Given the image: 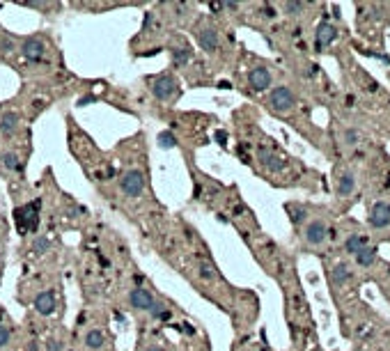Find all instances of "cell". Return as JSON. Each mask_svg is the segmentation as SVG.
<instances>
[{"label":"cell","instance_id":"cell-1","mask_svg":"<svg viewBox=\"0 0 390 351\" xmlns=\"http://www.w3.org/2000/svg\"><path fill=\"white\" fill-rule=\"evenodd\" d=\"M69 264L76 271L83 308H110L122 283L138 271L122 234L97 218L81 234V244L71 250Z\"/></svg>","mask_w":390,"mask_h":351},{"label":"cell","instance_id":"cell-2","mask_svg":"<svg viewBox=\"0 0 390 351\" xmlns=\"http://www.w3.org/2000/svg\"><path fill=\"white\" fill-rule=\"evenodd\" d=\"M115 163V177L110 186L101 193L103 202L113 211L122 214L138 230L147 227L163 214V207L152 186L150 145L142 128L122 138L110 150Z\"/></svg>","mask_w":390,"mask_h":351},{"label":"cell","instance_id":"cell-3","mask_svg":"<svg viewBox=\"0 0 390 351\" xmlns=\"http://www.w3.org/2000/svg\"><path fill=\"white\" fill-rule=\"evenodd\" d=\"M110 310L129 315L136 328L177 324V315H179L175 301L163 296L159 287L140 269L122 283V287L113 296Z\"/></svg>","mask_w":390,"mask_h":351},{"label":"cell","instance_id":"cell-4","mask_svg":"<svg viewBox=\"0 0 390 351\" xmlns=\"http://www.w3.org/2000/svg\"><path fill=\"white\" fill-rule=\"evenodd\" d=\"M62 266L23 271L16 280L14 299L26 312L46 321H65L67 317V289Z\"/></svg>","mask_w":390,"mask_h":351},{"label":"cell","instance_id":"cell-5","mask_svg":"<svg viewBox=\"0 0 390 351\" xmlns=\"http://www.w3.org/2000/svg\"><path fill=\"white\" fill-rule=\"evenodd\" d=\"M90 85H92V78H81L67 69L62 73L39 78V81H23L18 92L9 99L26 115V120L30 124H34L55 103L67 101V99H78L90 90Z\"/></svg>","mask_w":390,"mask_h":351},{"label":"cell","instance_id":"cell-6","mask_svg":"<svg viewBox=\"0 0 390 351\" xmlns=\"http://www.w3.org/2000/svg\"><path fill=\"white\" fill-rule=\"evenodd\" d=\"M7 69H12L23 83L55 76V73L67 71L69 67L55 34L48 30H34L28 34H18L16 51L7 62Z\"/></svg>","mask_w":390,"mask_h":351},{"label":"cell","instance_id":"cell-7","mask_svg":"<svg viewBox=\"0 0 390 351\" xmlns=\"http://www.w3.org/2000/svg\"><path fill=\"white\" fill-rule=\"evenodd\" d=\"M65 124H67L69 154L78 163V168H81L83 175L87 177V181L95 186V191L101 195V193L110 186L113 177H115V163H113L110 152L101 150L95 138L78 124L71 113L65 115Z\"/></svg>","mask_w":390,"mask_h":351},{"label":"cell","instance_id":"cell-8","mask_svg":"<svg viewBox=\"0 0 390 351\" xmlns=\"http://www.w3.org/2000/svg\"><path fill=\"white\" fill-rule=\"evenodd\" d=\"M113 317L110 308H83L71 326L76 351H117Z\"/></svg>","mask_w":390,"mask_h":351},{"label":"cell","instance_id":"cell-9","mask_svg":"<svg viewBox=\"0 0 390 351\" xmlns=\"http://www.w3.org/2000/svg\"><path fill=\"white\" fill-rule=\"evenodd\" d=\"M7 197L12 202L9 209V223L18 234V241L37 234L44 227V193L37 184H23L16 189H7Z\"/></svg>","mask_w":390,"mask_h":351},{"label":"cell","instance_id":"cell-10","mask_svg":"<svg viewBox=\"0 0 390 351\" xmlns=\"http://www.w3.org/2000/svg\"><path fill=\"white\" fill-rule=\"evenodd\" d=\"M138 87H140L138 110L145 115H152L156 110H175L177 101L184 95V83L170 67L156 73H145Z\"/></svg>","mask_w":390,"mask_h":351},{"label":"cell","instance_id":"cell-11","mask_svg":"<svg viewBox=\"0 0 390 351\" xmlns=\"http://www.w3.org/2000/svg\"><path fill=\"white\" fill-rule=\"evenodd\" d=\"M175 32L168 26L165 16L161 14V9L156 7V3H150V7L142 14V21L138 32L129 39V56L133 60H145V58H154L161 51H165L168 37Z\"/></svg>","mask_w":390,"mask_h":351},{"label":"cell","instance_id":"cell-12","mask_svg":"<svg viewBox=\"0 0 390 351\" xmlns=\"http://www.w3.org/2000/svg\"><path fill=\"white\" fill-rule=\"evenodd\" d=\"M34 154V142L0 140V179L7 189L28 184V168Z\"/></svg>","mask_w":390,"mask_h":351},{"label":"cell","instance_id":"cell-13","mask_svg":"<svg viewBox=\"0 0 390 351\" xmlns=\"http://www.w3.org/2000/svg\"><path fill=\"white\" fill-rule=\"evenodd\" d=\"M165 53H168V58H170V69L181 81L186 78L189 85H193V87L200 85V78H197V73H200L197 51L184 32H172L170 37H168Z\"/></svg>","mask_w":390,"mask_h":351},{"label":"cell","instance_id":"cell-14","mask_svg":"<svg viewBox=\"0 0 390 351\" xmlns=\"http://www.w3.org/2000/svg\"><path fill=\"white\" fill-rule=\"evenodd\" d=\"M0 140L34 142L32 140V124L26 120V115L14 106L12 99L0 101Z\"/></svg>","mask_w":390,"mask_h":351},{"label":"cell","instance_id":"cell-15","mask_svg":"<svg viewBox=\"0 0 390 351\" xmlns=\"http://www.w3.org/2000/svg\"><path fill=\"white\" fill-rule=\"evenodd\" d=\"M191 34L195 39V46L205 56L209 58L220 56V51H223V32L209 16H197L195 23L191 26Z\"/></svg>","mask_w":390,"mask_h":351},{"label":"cell","instance_id":"cell-16","mask_svg":"<svg viewBox=\"0 0 390 351\" xmlns=\"http://www.w3.org/2000/svg\"><path fill=\"white\" fill-rule=\"evenodd\" d=\"M21 321L12 317L7 308L0 303V351H21Z\"/></svg>","mask_w":390,"mask_h":351},{"label":"cell","instance_id":"cell-17","mask_svg":"<svg viewBox=\"0 0 390 351\" xmlns=\"http://www.w3.org/2000/svg\"><path fill=\"white\" fill-rule=\"evenodd\" d=\"M42 351H76L71 326H67L65 321H53L44 333Z\"/></svg>","mask_w":390,"mask_h":351},{"label":"cell","instance_id":"cell-18","mask_svg":"<svg viewBox=\"0 0 390 351\" xmlns=\"http://www.w3.org/2000/svg\"><path fill=\"white\" fill-rule=\"evenodd\" d=\"M133 351H175V347L165 338V326H150V328H136Z\"/></svg>","mask_w":390,"mask_h":351},{"label":"cell","instance_id":"cell-19","mask_svg":"<svg viewBox=\"0 0 390 351\" xmlns=\"http://www.w3.org/2000/svg\"><path fill=\"white\" fill-rule=\"evenodd\" d=\"M69 9L83 14H108L124 7H150V3H115V0H69Z\"/></svg>","mask_w":390,"mask_h":351},{"label":"cell","instance_id":"cell-20","mask_svg":"<svg viewBox=\"0 0 390 351\" xmlns=\"http://www.w3.org/2000/svg\"><path fill=\"white\" fill-rule=\"evenodd\" d=\"M14 5L21 9H32L44 19H58L67 9V3L62 0H14Z\"/></svg>","mask_w":390,"mask_h":351},{"label":"cell","instance_id":"cell-21","mask_svg":"<svg viewBox=\"0 0 390 351\" xmlns=\"http://www.w3.org/2000/svg\"><path fill=\"white\" fill-rule=\"evenodd\" d=\"M296 106V97L292 92V87L287 85H278L271 87L269 92V108L273 113H289Z\"/></svg>","mask_w":390,"mask_h":351},{"label":"cell","instance_id":"cell-22","mask_svg":"<svg viewBox=\"0 0 390 351\" xmlns=\"http://www.w3.org/2000/svg\"><path fill=\"white\" fill-rule=\"evenodd\" d=\"M273 85V73L266 67H253L248 71V87L253 92H266Z\"/></svg>","mask_w":390,"mask_h":351},{"label":"cell","instance_id":"cell-23","mask_svg":"<svg viewBox=\"0 0 390 351\" xmlns=\"http://www.w3.org/2000/svg\"><path fill=\"white\" fill-rule=\"evenodd\" d=\"M369 225L377 227V230H383V227L390 225V205L383 200L374 202L372 211H369Z\"/></svg>","mask_w":390,"mask_h":351},{"label":"cell","instance_id":"cell-24","mask_svg":"<svg viewBox=\"0 0 390 351\" xmlns=\"http://www.w3.org/2000/svg\"><path fill=\"white\" fill-rule=\"evenodd\" d=\"M257 156H259V163H262V165H264L269 172H283L285 165H287L283 156H278L273 150H269V147H259Z\"/></svg>","mask_w":390,"mask_h":351},{"label":"cell","instance_id":"cell-25","mask_svg":"<svg viewBox=\"0 0 390 351\" xmlns=\"http://www.w3.org/2000/svg\"><path fill=\"white\" fill-rule=\"evenodd\" d=\"M305 241H308L310 246H319L326 241V236H328V230H326L324 220H310L308 225H305V232H303Z\"/></svg>","mask_w":390,"mask_h":351},{"label":"cell","instance_id":"cell-26","mask_svg":"<svg viewBox=\"0 0 390 351\" xmlns=\"http://www.w3.org/2000/svg\"><path fill=\"white\" fill-rule=\"evenodd\" d=\"M335 37H338V30H335L330 23H319L317 28V34H314V44H317V51H322L324 46H328V44L335 42Z\"/></svg>","mask_w":390,"mask_h":351},{"label":"cell","instance_id":"cell-27","mask_svg":"<svg viewBox=\"0 0 390 351\" xmlns=\"http://www.w3.org/2000/svg\"><path fill=\"white\" fill-rule=\"evenodd\" d=\"M9 232H12V223H9V211L5 207V200L0 195V241L9 244Z\"/></svg>","mask_w":390,"mask_h":351},{"label":"cell","instance_id":"cell-28","mask_svg":"<svg viewBox=\"0 0 390 351\" xmlns=\"http://www.w3.org/2000/svg\"><path fill=\"white\" fill-rule=\"evenodd\" d=\"M354 189H356V177H354V172H342V175H340V181H338L340 197L351 195Z\"/></svg>","mask_w":390,"mask_h":351},{"label":"cell","instance_id":"cell-29","mask_svg":"<svg viewBox=\"0 0 390 351\" xmlns=\"http://www.w3.org/2000/svg\"><path fill=\"white\" fill-rule=\"evenodd\" d=\"M367 246V236H360V234H349L347 239H344V250H347L349 255H356L360 248H365Z\"/></svg>","mask_w":390,"mask_h":351},{"label":"cell","instance_id":"cell-30","mask_svg":"<svg viewBox=\"0 0 390 351\" xmlns=\"http://www.w3.org/2000/svg\"><path fill=\"white\" fill-rule=\"evenodd\" d=\"M333 283L338 285V287H342L344 283H349V278H351V271H349V264H344V262H340V264H335L333 269Z\"/></svg>","mask_w":390,"mask_h":351},{"label":"cell","instance_id":"cell-31","mask_svg":"<svg viewBox=\"0 0 390 351\" xmlns=\"http://www.w3.org/2000/svg\"><path fill=\"white\" fill-rule=\"evenodd\" d=\"M354 257H356V264H358V266H372L374 257H377V250L369 248V246H365V248H360Z\"/></svg>","mask_w":390,"mask_h":351},{"label":"cell","instance_id":"cell-32","mask_svg":"<svg viewBox=\"0 0 390 351\" xmlns=\"http://www.w3.org/2000/svg\"><path fill=\"white\" fill-rule=\"evenodd\" d=\"M285 209H287V214H289V218H292L294 225H301L305 220V216H308L305 207H301V205H287Z\"/></svg>","mask_w":390,"mask_h":351},{"label":"cell","instance_id":"cell-33","mask_svg":"<svg viewBox=\"0 0 390 351\" xmlns=\"http://www.w3.org/2000/svg\"><path fill=\"white\" fill-rule=\"evenodd\" d=\"M344 145H349V147H354V145H358L360 142V131H356V128H344Z\"/></svg>","mask_w":390,"mask_h":351},{"label":"cell","instance_id":"cell-34","mask_svg":"<svg viewBox=\"0 0 390 351\" xmlns=\"http://www.w3.org/2000/svg\"><path fill=\"white\" fill-rule=\"evenodd\" d=\"M303 7H305L303 3H294V0H289V3H283L285 14H289V16H299V14L303 12Z\"/></svg>","mask_w":390,"mask_h":351},{"label":"cell","instance_id":"cell-35","mask_svg":"<svg viewBox=\"0 0 390 351\" xmlns=\"http://www.w3.org/2000/svg\"><path fill=\"white\" fill-rule=\"evenodd\" d=\"M5 269H7V244L0 241V285H3L5 278Z\"/></svg>","mask_w":390,"mask_h":351},{"label":"cell","instance_id":"cell-36","mask_svg":"<svg viewBox=\"0 0 390 351\" xmlns=\"http://www.w3.org/2000/svg\"><path fill=\"white\" fill-rule=\"evenodd\" d=\"M262 14H264L266 19H275V16H278V14H275V7H273V5H264V7H262Z\"/></svg>","mask_w":390,"mask_h":351},{"label":"cell","instance_id":"cell-37","mask_svg":"<svg viewBox=\"0 0 390 351\" xmlns=\"http://www.w3.org/2000/svg\"><path fill=\"white\" fill-rule=\"evenodd\" d=\"M0 9H3V5H0ZM5 30H7V28H5V26H3V21H0V37L5 34Z\"/></svg>","mask_w":390,"mask_h":351}]
</instances>
